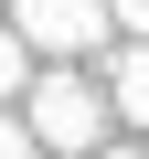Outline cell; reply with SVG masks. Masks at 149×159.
<instances>
[{
  "label": "cell",
  "mask_w": 149,
  "mask_h": 159,
  "mask_svg": "<svg viewBox=\"0 0 149 159\" xmlns=\"http://www.w3.org/2000/svg\"><path fill=\"white\" fill-rule=\"evenodd\" d=\"M11 32H22L32 64H85V53L117 43L107 32V0H11Z\"/></svg>",
  "instance_id": "cell-2"
},
{
  "label": "cell",
  "mask_w": 149,
  "mask_h": 159,
  "mask_svg": "<svg viewBox=\"0 0 149 159\" xmlns=\"http://www.w3.org/2000/svg\"><path fill=\"white\" fill-rule=\"evenodd\" d=\"M22 85H32V53H22L11 21H0V106H22Z\"/></svg>",
  "instance_id": "cell-4"
},
{
  "label": "cell",
  "mask_w": 149,
  "mask_h": 159,
  "mask_svg": "<svg viewBox=\"0 0 149 159\" xmlns=\"http://www.w3.org/2000/svg\"><path fill=\"white\" fill-rule=\"evenodd\" d=\"M96 96H107V117L149 127V43H107V74H96Z\"/></svg>",
  "instance_id": "cell-3"
},
{
  "label": "cell",
  "mask_w": 149,
  "mask_h": 159,
  "mask_svg": "<svg viewBox=\"0 0 149 159\" xmlns=\"http://www.w3.org/2000/svg\"><path fill=\"white\" fill-rule=\"evenodd\" d=\"M107 32L117 43H149V0H107Z\"/></svg>",
  "instance_id": "cell-5"
},
{
  "label": "cell",
  "mask_w": 149,
  "mask_h": 159,
  "mask_svg": "<svg viewBox=\"0 0 149 159\" xmlns=\"http://www.w3.org/2000/svg\"><path fill=\"white\" fill-rule=\"evenodd\" d=\"M96 159H149V148H128V138H107V148H96Z\"/></svg>",
  "instance_id": "cell-7"
},
{
  "label": "cell",
  "mask_w": 149,
  "mask_h": 159,
  "mask_svg": "<svg viewBox=\"0 0 149 159\" xmlns=\"http://www.w3.org/2000/svg\"><path fill=\"white\" fill-rule=\"evenodd\" d=\"M0 159H43V148H32V127H22L11 106H0Z\"/></svg>",
  "instance_id": "cell-6"
},
{
  "label": "cell",
  "mask_w": 149,
  "mask_h": 159,
  "mask_svg": "<svg viewBox=\"0 0 149 159\" xmlns=\"http://www.w3.org/2000/svg\"><path fill=\"white\" fill-rule=\"evenodd\" d=\"M11 117L32 127L43 159H96V148L117 138V117H107V96H96V74H85V64H32V85H22Z\"/></svg>",
  "instance_id": "cell-1"
}]
</instances>
